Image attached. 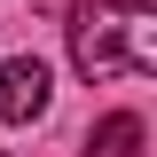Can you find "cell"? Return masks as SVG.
Masks as SVG:
<instances>
[{
    "mask_svg": "<svg viewBox=\"0 0 157 157\" xmlns=\"http://www.w3.org/2000/svg\"><path fill=\"white\" fill-rule=\"evenodd\" d=\"M47 94H55V78H47L39 55H8V63H0V126L47 118Z\"/></svg>",
    "mask_w": 157,
    "mask_h": 157,
    "instance_id": "7a4b0ae2",
    "label": "cell"
},
{
    "mask_svg": "<svg viewBox=\"0 0 157 157\" xmlns=\"http://www.w3.org/2000/svg\"><path fill=\"white\" fill-rule=\"evenodd\" d=\"M86 157H149V126H141L134 110H110L86 134Z\"/></svg>",
    "mask_w": 157,
    "mask_h": 157,
    "instance_id": "3957f363",
    "label": "cell"
},
{
    "mask_svg": "<svg viewBox=\"0 0 157 157\" xmlns=\"http://www.w3.org/2000/svg\"><path fill=\"white\" fill-rule=\"evenodd\" d=\"M71 71L110 86V78L157 71V8L149 0H78L71 8Z\"/></svg>",
    "mask_w": 157,
    "mask_h": 157,
    "instance_id": "6da1fadb",
    "label": "cell"
}]
</instances>
